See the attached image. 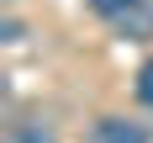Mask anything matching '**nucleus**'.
Instances as JSON below:
<instances>
[{
	"mask_svg": "<svg viewBox=\"0 0 153 143\" xmlns=\"http://www.w3.org/2000/svg\"><path fill=\"white\" fill-rule=\"evenodd\" d=\"M90 143H148L143 122H127V117H100L90 127Z\"/></svg>",
	"mask_w": 153,
	"mask_h": 143,
	"instance_id": "1",
	"label": "nucleus"
},
{
	"mask_svg": "<svg viewBox=\"0 0 153 143\" xmlns=\"http://www.w3.org/2000/svg\"><path fill=\"white\" fill-rule=\"evenodd\" d=\"M111 27L122 32L127 43H143V37H153V5H148V0H137V5H132L122 21H111Z\"/></svg>",
	"mask_w": 153,
	"mask_h": 143,
	"instance_id": "2",
	"label": "nucleus"
},
{
	"mask_svg": "<svg viewBox=\"0 0 153 143\" xmlns=\"http://www.w3.org/2000/svg\"><path fill=\"white\" fill-rule=\"evenodd\" d=\"M11 143H58V138H53V127H48V122H21Z\"/></svg>",
	"mask_w": 153,
	"mask_h": 143,
	"instance_id": "3",
	"label": "nucleus"
},
{
	"mask_svg": "<svg viewBox=\"0 0 153 143\" xmlns=\"http://www.w3.org/2000/svg\"><path fill=\"white\" fill-rule=\"evenodd\" d=\"M132 5H137V0H90V11H95V16H106V21H122Z\"/></svg>",
	"mask_w": 153,
	"mask_h": 143,
	"instance_id": "4",
	"label": "nucleus"
},
{
	"mask_svg": "<svg viewBox=\"0 0 153 143\" xmlns=\"http://www.w3.org/2000/svg\"><path fill=\"white\" fill-rule=\"evenodd\" d=\"M137 101H143V106H153V58L137 69Z\"/></svg>",
	"mask_w": 153,
	"mask_h": 143,
	"instance_id": "5",
	"label": "nucleus"
}]
</instances>
